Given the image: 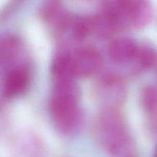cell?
Returning a JSON list of instances; mask_svg holds the SVG:
<instances>
[{
    "label": "cell",
    "instance_id": "6da1fadb",
    "mask_svg": "<svg viewBox=\"0 0 157 157\" xmlns=\"http://www.w3.org/2000/svg\"><path fill=\"white\" fill-rule=\"evenodd\" d=\"M79 87L73 78L55 79L50 110L55 127L62 133L76 131L82 121Z\"/></svg>",
    "mask_w": 157,
    "mask_h": 157
},
{
    "label": "cell",
    "instance_id": "7a4b0ae2",
    "mask_svg": "<svg viewBox=\"0 0 157 157\" xmlns=\"http://www.w3.org/2000/svg\"><path fill=\"white\" fill-rule=\"evenodd\" d=\"M102 10L111 17L118 31L143 29L153 15L150 3L141 0L107 1L104 2Z\"/></svg>",
    "mask_w": 157,
    "mask_h": 157
},
{
    "label": "cell",
    "instance_id": "3957f363",
    "mask_svg": "<svg viewBox=\"0 0 157 157\" xmlns=\"http://www.w3.org/2000/svg\"><path fill=\"white\" fill-rule=\"evenodd\" d=\"M100 140L104 148L115 156L124 154L129 147L128 136L121 115L107 107L100 116L98 124Z\"/></svg>",
    "mask_w": 157,
    "mask_h": 157
},
{
    "label": "cell",
    "instance_id": "277c9868",
    "mask_svg": "<svg viewBox=\"0 0 157 157\" xmlns=\"http://www.w3.org/2000/svg\"><path fill=\"white\" fill-rule=\"evenodd\" d=\"M68 54L71 72L74 78L91 76L102 66V57L93 48L81 47Z\"/></svg>",
    "mask_w": 157,
    "mask_h": 157
},
{
    "label": "cell",
    "instance_id": "5b68a950",
    "mask_svg": "<svg viewBox=\"0 0 157 157\" xmlns=\"http://www.w3.org/2000/svg\"><path fill=\"white\" fill-rule=\"evenodd\" d=\"M41 15L45 23L57 33L68 30L73 17L63 7L61 2H47L41 6Z\"/></svg>",
    "mask_w": 157,
    "mask_h": 157
},
{
    "label": "cell",
    "instance_id": "8992f818",
    "mask_svg": "<svg viewBox=\"0 0 157 157\" xmlns=\"http://www.w3.org/2000/svg\"><path fill=\"white\" fill-rule=\"evenodd\" d=\"M140 45L129 38L113 40L108 46V54L113 61L119 64L136 61Z\"/></svg>",
    "mask_w": 157,
    "mask_h": 157
},
{
    "label": "cell",
    "instance_id": "52a82bcc",
    "mask_svg": "<svg viewBox=\"0 0 157 157\" xmlns=\"http://www.w3.org/2000/svg\"><path fill=\"white\" fill-rule=\"evenodd\" d=\"M29 81V73L25 68L15 67L6 76L3 86V94L6 98H15L27 88Z\"/></svg>",
    "mask_w": 157,
    "mask_h": 157
},
{
    "label": "cell",
    "instance_id": "ba28073f",
    "mask_svg": "<svg viewBox=\"0 0 157 157\" xmlns=\"http://www.w3.org/2000/svg\"><path fill=\"white\" fill-rule=\"evenodd\" d=\"M21 52V42L12 35L0 38V64L7 65L13 62Z\"/></svg>",
    "mask_w": 157,
    "mask_h": 157
},
{
    "label": "cell",
    "instance_id": "9c48e42d",
    "mask_svg": "<svg viewBox=\"0 0 157 157\" xmlns=\"http://www.w3.org/2000/svg\"><path fill=\"white\" fill-rule=\"evenodd\" d=\"M92 32L101 38H108L114 35L118 31L117 27L111 17L104 10L94 18H90Z\"/></svg>",
    "mask_w": 157,
    "mask_h": 157
},
{
    "label": "cell",
    "instance_id": "30bf717a",
    "mask_svg": "<svg viewBox=\"0 0 157 157\" xmlns=\"http://www.w3.org/2000/svg\"><path fill=\"white\" fill-rule=\"evenodd\" d=\"M100 88H101V93L103 94V98L110 102H115L120 101L122 98L123 89L122 84L119 78L113 75H105L102 78L101 82H100Z\"/></svg>",
    "mask_w": 157,
    "mask_h": 157
},
{
    "label": "cell",
    "instance_id": "8fae6325",
    "mask_svg": "<svg viewBox=\"0 0 157 157\" xmlns=\"http://www.w3.org/2000/svg\"><path fill=\"white\" fill-rule=\"evenodd\" d=\"M69 29L74 39L81 41L84 39L90 32H92V26L90 18L84 17L73 18Z\"/></svg>",
    "mask_w": 157,
    "mask_h": 157
},
{
    "label": "cell",
    "instance_id": "7c38bea8",
    "mask_svg": "<svg viewBox=\"0 0 157 157\" xmlns=\"http://www.w3.org/2000/svg\"><path fill=\"white\" fill-rule=\"evenodd\" d=\"M156 58V52L153 48L148 46L140 45L136 61H135V67L139 70L148 68L154 64Z\"/></svg>",
    "mask_w": 157,
    "mask_h": 157
},
{
    "label": "cell",
    "instance_id": "4fadbf2b",
    "mask_svg": "<svg viewBox=\"0 0 157 157\" xmlns=\"http://www.w3.org/2000/svg\"><path fill=\"white\" fill-rule=\"evenodd\" d=\"M41 147L35 140L24 141L20 144L14 157H40Z\"/></svg>",
    "mask_w": 157,
    "mask_h": 157
},
{
    "label": "cell",
    "instance_id": "5bb4252c",
    "mask_svg": "<svg viewBox=\"0 0 157 157\" xmlns=\"http://www.w3.org/2000/svg\"><path fill=\"white\" fill-rule=\"evenodd\" d=\"M143 107L149 113L157 111V90L153 87H147L144 88L141 97Z\"/></svg>",
    "mask_w": 157,
    "mask_h": 157
},
{
    "label": "cell",
    "instance_id": "9a60e30c",
    "mask_svg": "<svg viewBox=\"0 0 157 157\" xmlns=\"http://www.w3.org/2000/svg\"><path fill=\"white\" fill-rule=\"evenodd\" d=\"M155 157H157V149L156 150V153H155Z\"/></svg>",
    "mask_w": 157,
    "mask_h": 157
}]
</instances>
